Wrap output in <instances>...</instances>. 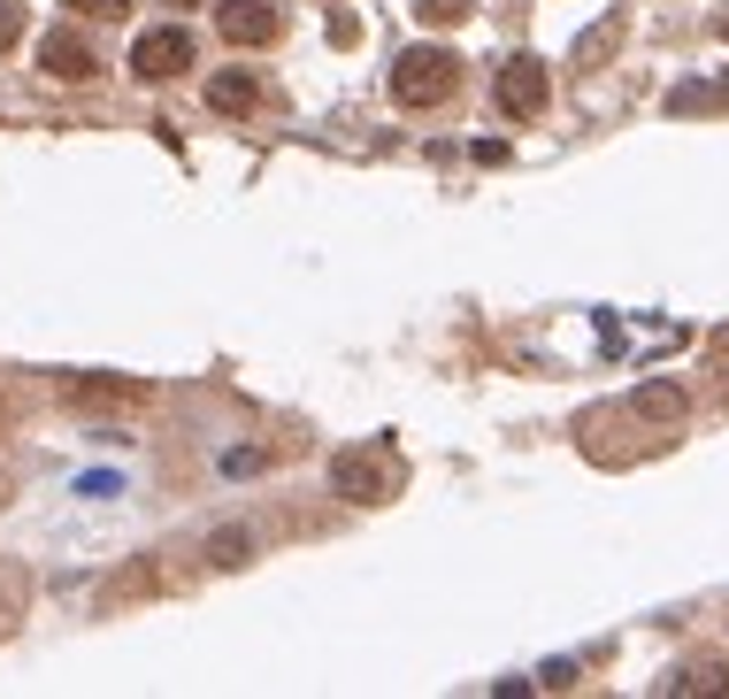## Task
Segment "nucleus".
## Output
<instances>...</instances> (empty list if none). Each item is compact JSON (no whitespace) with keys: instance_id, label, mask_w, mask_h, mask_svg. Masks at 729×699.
Here are the masks:
<instances>
[{"instance_id":"nucleus-5","label":"nucleus","mask_w":729,"mask_h":699,"mask_svg":"<svg viewBox=\"0 0 729 699\" xmlns=\"http://www.w3.org/2000/svg\"><path fill=\"white\" fill-rule=\"evenodd\" d=\"M499 100H507V116H530V108L546 100V62H515V70L499 77Z\"/></svg>"},{"instance_id":"nucleus-6","label":"nucleus","mask_w":729,"mask_h":699,"mask_svg":"<svg viewBox=\"0 0 729 699\" xmlns=\"http://www.w3.org/2000/svg\"><path fill=\"white\" fill-rule=\"evenodd\" d=\"M208 100H215L223 116H246V108H254V77H239V70H231V77H215V85H208Z\"/></svg>"},{"instance_id":"nucleus-10","label":"nucleus","mask_w":729,"mask_h":699,"mask_svg":"<svg viewBox=\"0 0 729 699\" xmlns=\"http://www.w3.org/2000/svg\"><path fill=\"white\" fill-rule=\"evenodd\" d=\"M70 8H85V15H124L131 0H70Z\"/></svg>"},{"instance_id":"nucleus-3","label":"nucleus","mask_w":729,"mask_h":699,"mask_svg":"<svg viewBox=\"0 0 729 699\" xmlns=\"http://www.w3.org/2000/svg\"><path fill=\"white\" fill-rule=\"evenodd\" d=\"M223 39H231V46L277 39V8H262V0H223Z\"/></svg>"},{"instance_id":"nucleus-1","label":"nucleus","mask_w":729,"mask_h":699,"mask_svg":"<svg viewBox=\"0 0 729 699\" xmlns=\"http://www.w3.org/2000/svg\"><path fill=\"white\" fill-rule=\"evenodd\" d=\"M177 70H192V39H184L177 23H161V31H139V46H131V77L161 85V77H177Z\"/></svg>"},{"instance_id":"nucleus-8","label":"nucleus","mask_w":729,"mask_h":699,"mask_svg":"<svg viewBox=\"0 0 729 699\" xmlns=\"http://www.w3.org/2000/svg\"><path fill=\"white\" fill-rule=\"evenodd\" d=\"M208 553L231 569V561H246V553H254V538H246V530H215V538H208Z\"/></svg>"},{"instance_id":"nucleus-11","label":"nucleus","mask_w":729,"mask_h":699,"mask_svg":"<svg viewBox=\"0 0 729 699\" xmlns=\"http://www.w3.org/2000/svg\"><path fill=\"white\" fill-rule=\"evenodd\" d=\"M15 31H23V15H15V8H8V0H0V46H8V39H15Z\"/></svg>"},{"instance_id":"nucleus-2","label":"nucleus","mask_w":729,"mask_h":699,"mask_svg":"<svg viewBox=\"0 0 729 699\" xmlns=\"http://www.w3.org/2000/svg\"><path fill=\"white\" fill-rule=\"evenodd\" d=\"M445 85H453V54L445 46H415L408 62H400V77H392V93L415 108V100H445Z\"/></svg>"},{"instance_id":"nucleus-7","label":"nucleus","mask_w":729,"mask_h":699,"mask_svg":"<svg viewBox=\"0 0 729 699\" xmlns=\"http://www.w3.org/2000/svg\"><path fill=\"white\" fill-rule=\"evenodd\" d=\"M668 692H729V677H722V661H691V669L668 677Z\"/></svg>"},{"instance_id":"nucleus-9","label":"nucleus","mask_w":729,"mask_h":699,"mask_svg":"<svg viewBox=\"0 0 729 699\" xmlns=\"http://www.w3.org/2000/svg\"><path fill=\"white\" fill-rule=\"evenodd\" d=\"M254 469H262L254 446H231V454H223V477H254Z\"/></svg>"},{"instance_id":"nucleus-4","label":"nucleus","mask_w":729,"mask_h":699,"mask_svg":"<svg viewBox=\"0 0 729 699\" xmlns=\"http://www.w3.org/2000/svg\"><path fill=\"white\" fill-rule=\"evenodd\" d=\"M39 70L77 85V77H93V54H85V39H70V31H46V39H39Z\"/></svg>"},{"instance_id":"nucleus-12","label":"nucleus","mask_w":729,"mask_h":699,"mask_svg":"<svg viewBox=\"0 0 729 699\" xmlns=\"http://www.w3.org/2000/svg\"><path fill=\"white\" fill-rule=\"evenodd\" d=\"M177 8H192V0H177Z\"/></svg>"}]
</instances>
